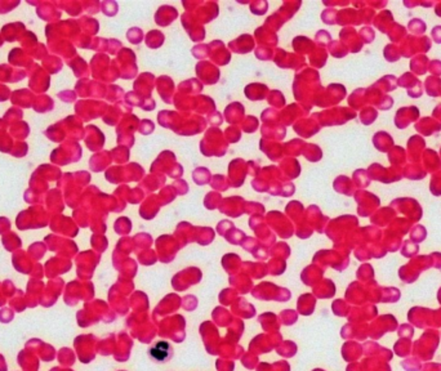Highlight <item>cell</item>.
<instances>
[{
    "label": "cell",
    "mask_w": 441,
    "mask_h": 371,
    "mask_svg": "<svg viewBox=\"0 0 441 371\" xmlns=\"http://www.w3.org/2000/svg\"><path fill=\"white\" fill-rule=\"evenodd\" d=\"M169 353H171V345L168 344L167 342H159L150 349V355L154 358L155 361L163 362L165 361L168 357H169Z\"/></svg>",
    "instance_id": "obj_1"
}]
</instances>
